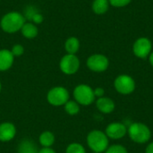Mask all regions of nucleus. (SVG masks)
I'll return each instance as SVG.
<instances>
[{"label":"nucleus","mask_w":153,"mask_h":153,"mask_svg":"<svg viewBox=\"0 0 153 153\" xmlns=\"http://www.w3.org/2000/svg\"><path fill=\"white\" fill-rule=\"evenodd\" d=\"M87 144L93 152L101 153L108 148V137L100 130H93L87 136Z\"/></svg>","instance_id":"1"},{"label":"nucleus","mask_w":153,"mask_h":153,"mask_svg":"<svg viewBox=\"0 0 153 153\" xmlns=\"http://www.w3.org/2000/svg\"><path fill=\"white\" fill-rule=\"evenodd\" d=\"M25 23L24 17L18 12L6 13L1 20V28L7 33H13L22 29Z\"/></svg>","instance_id":"2"},{"label":"nucleus","mask_w":153,"mask_h":153,"mask_svg":"<svg viewBox=\"0 0 153 153\" xmlns=\"http://www.w3.org/2000/svg\"><path fill=\"white\" fill-rule=\"evenodd\" d=\"M132 141L137 143H145L151 139L150 128L143 123H133L127 131Z\"/></svg>","instance_id":"3"},{"label":"nucleus","mask_w":153,"mask_h":153,"mask_svg":"<svg viewBox=\"0 0 153 153\" xmlns=\"http://www.w3.org/2000/svg\"><path fill=\"white\" fill-rule=\"evenodd\" d=\"M74 97L75 101L79 105L82 106H89L95 100L94 91L89 85L86 84H80L75 87L74 91Z\"/></svg>","instance_id":"4"},{"label":"nucleus","mask_w":153,"mask_h":153,"mask_svg":"<svg viewBox=\"0 0 153 153\" xmlns=\"http://www.w3.org/2000/svg\"><path fill=\"white\" fill-rule=\"evenodd\" d=\"M48 102L55 107L65 106V104L69 100L68 91L62 86H56L52 88L47 95Z\"/></svg>","instance_id":"5"},{"label":"nucleus","mask_w":153,"mask_h":153,"mask_svg":"<svg viewBox=\"0 0 153 153\" xmlns=\"http://www.w3.org/2000/svg\"><path fill=\"white\" fill-rule=\"evenodd\" d=\"M114 86L117 92L127 95V94L132 93L134 91L135 82H134V80L131 76L126 75V74H122L116 78Z\"/></svg>","instance_id":"6"},{"label":"nucleus","mask_w":153,"mask_h":153,"mask_svg":"<svg viewBox=\"0 0 153 153\" xmlns=\"http://www.w3.org/2000/svg\"><path fill=\"white\" fill-rule=\"evenodd\" d=\"M80 67V60L75 55L67 54L60 61V69L65 74H75Z\"/></svg>","instance_id":"7"},{"label":"nucleus","mask_w":153,"mask_h":153,"mask_svg":"<svg viewBox=\"0 0 153 153\" xmlns=\"http://www.w3.org/2000/svg\"><path fill=\"white\" fill-rule=\"evenodd\" d=\"M109 65L108 59L104 55L95 54L91 56L87 60V66L90 70L97 73L104 72L108 69Z\"/></svg>","instance_id":"8"},{"label":"nucleus","mask_w":153,"mask_h":153,"mask_svg":"<svg viewBox=\"0 0 153 153\" xmlns=\"http://www.w3.org/2000/svg\"><path fill=\"white\" fill-rule=\"evenodd\" d=\"M152 45L149 39L140 38L134 42L133 50H134V55L137 57L146 58L150 55V53L152 51Z\"/></svg>","instance_id":"9"},{"label":"nucleus","mask_w":153,"mask_h":153,"mask_svg":"<svg viewBox=\"0 0 153 153\" xmlns=\"http://www.w3.org/2000/svg\"><path fill=\"white\" fill-rule=\"evenodd\" d=\"M127 133L126 126L122 123H111L106 128V134L108 138L117 140L123 138Z\"/></svg>","instance_id":"10"},{"label":"nucleus","mask_w":153,"mask_h":153,"mask_svg":"<svg viewBox=\"0 0 153 153\" xmlns=\"http://www.w3.org/2000/svg\"><path fill=\"white\" fill-rule=\"evenodd\" d=\"M16 135V127L10 122L0 124V142H10Z\"/></svg>","instance_id":"11"},{"label":"nucleus","mask_w":153,"mask_h":153,"mask_svg":"<svg viewBox=\"0 0 153 153\" xmlns=\"http://www.w3.org/2000/svg\"><path fill=\"white\" fill-rule=\"evenodd\" d=\"M96 106H97L98 109L104 114H109V113L113 112L115 109L114 101L111 99L106 98V97L99 98L96 101Z\"/></svg>","instance_id":"12"},{"label":"nucleus","mask_w":153,"mask_h":153,"mask_svg":"<svg viewBox=\"0 0 153 153\" xmlns=\"http://www.w3.org/2000/svg\"><path fill=\"white\" fill-rule=\"evenodd\" d=\"M13 55L10 50H0V71L8 70L13 64Z\"/></svg>","instance_id":"13"},{"label":"nucleus","mask_w":153,"mask_h":153,"mask_svg":"<svg viewBox=\"0 0 153 153\" xmlns=\"http://www.w3.org/2000/svg\"><path fill=\"white\" fill-rule=\"evenodd\" d=\"M18 153H38L39 150L37 145L32 142L31 140L29 139H24L22 140L19 145H18Z\"/></svg>","instance_id":"14"},{"label":"nucleus","mask_w":153,"mask_h":153,"mask_svg":"<svg viewBox=\"0 0 153 153\" xmlns=\"http://www.w3.org/2000/svg\"><path fill=\"white\" fill-rule=\"evenodd\" d=\"M39 143L44 148L51 147L55 143V135L50 131H45L40 134L39 138Z\"/></svg>","instance_id":"15"},{"label":"nucleus","mask_w":153,"mask_h":153,"mask_svg":"<svg viewBox=\"0 0 153 153\" xmlns=\"http://www.w3.org/2000/svg\"><path fill=\"white\" fill-rule=\"evenodd\" d=\"M109 7L108 0H94L92 4V10L97 14L105 13Z\"/></svg>","instance_id":"16"},{"label":"nucleus","mask_w":153,"mask_h":153,"mask_svg":"<svg viewBox=\"0 0 153 153\" xmlns=\"http://www.w3.org/2000/svg\"><path fill=\"white\" fill-rule=\"evenodd\" d=\"M65 48L68 54L75 55V53H77V51L80 48V42H79L78 39H76L74 37H71L65 41Z\"/></svg>","instance_id":"17"},{"label":"nucleus","mask_w":153,"mask_h":153,"mask_svg":"<svg viewBox=\"0 0 153 153\" xmlns=\"http://www.w3.org/2000/svg\"><path fill=\"white\" fill-rule=\"evenodd\" d=\"M22 33L27 39H33L38 35V28L32 23H24L22 27Z\"/></svg>","instance_id":"18"},{"label":"nucleus","mask_w":153,"mask_h":153,"mask_svg":"<svg viewBox=\"0 0 153 153\" xmlns=\"http://www.w3.org/2000/svg\"><path fill=\"white\" fill-rule=\"evenodd\" d=\"M65 110L67 114L74 116L80 111V105L75 100H68L65 104Z\"/></svg>","instance_id":"19"},{"label":"nucleus","mask_w":153,"mask_h":153,"mask_svg":"<svg viewBox=\"0 0 153 153\" xmlns=\"http://www.w3.org/2000/svg\"><path fill=\"white\" fill-rule=\"evenodd\" d=\"M65 153H86L84 147L77 143H71L67 146Z\"/></svg>","instance_id":"20"},{"label":"nucleus","mask_w":153,"mask_h":153,"mask_svg":"<svg viewBox=\"0 0 153 153\" xmlns=\"http://www.w3.org/2000/svg\"><path fill=\"white\" fill-rule=\"evenodd\" d=\"M106 153H127V151L124 146L119 144H115L108 147L106 150Z\"/></svg>","instance_id":"21"},{"label":"nucleus","mask_w":153,"mask_h":153,"mask_svg":"<svg viewBox=\"0 0 153 153\" xmlns=\"http://www.w3.org/2000/svg\"><path fill=\"white\" fill-rule=\"evenodd\" d=\"M109 4L114 7H124L130 4L132 0H108Z\"/></svg>","instance_id":"22"},{"label":"nucleus","mask_w":153,"mask_h":153,"mask_svg":"<svg viewBox=\"0 0 153 153\" xmlns=\"http://www.w3.org/2000/svg\"><path fill=\"white\" fill-rule=\"evenodd\" d=\"M23 51H24L23 47L22 45H19V44L14 45L12 48V50H11V52L13 55V56H22L23 54Z\"/></svg>","instance_id":"23"},{"label":"nucleus","mask_w":153,"mask_h":153,"mask_svg":"<svg viewBox=\"0 0 153 153\" xmlns=\"http://www.w3.org/2000/svg\"><path fill=\"white\" fill-rule=\"evenodd\" d=\"M93 91H94V95H95V97H97L98 99H99V98L103 97V95H104V93H105L104 90H103L102 88H100V87L96 88L95 90H93Z\"/></svg>","instance_id":"24"},{"label":"nucleus","mask_w":153,"mask_h":153,"mask_svg":"<svg viewBox=\"0 0 153 153\" xmlns=\"http://www.w3.org/2000/svg\"><path fill=\"white\" fill-rule=\"evenodd\" d=\"M32 20L36 23H40L43 21V17L40 13H34L32 15Z\"/></svg>","instance_id":"25"},{"label":"nucleus","mask_w":153,"mask_h":153,"mask_svg":"<svg viewBox=\"0 0 153 153\" xmlns=\"http://www.w3.org/2000/svg\"><path fill=\"white\" fill-rule=\"evenodd\" d=\"M38 153H56V152L51 147H49V148H44L43 147L42 149L39 150Z\"/></svg>","instance_id":"26"},{"label":"nucleus","mask_w":153,"mask_h":153,"mask_svg":"<svg viewBox=\"0 0 153 153\" xmlns=\"http://www.w3.org/2000/svg\"><path fill=\"white\" fill-rule=\"evenodd\" d=\"M145 152L146 153H153V143H150L148 146H147V148H146V151H145Z\"/></svg>","instance_id":"27"},{"label":"nucleus","mask_w":153,"mask_h":153,"mask_svg":"<svg viewBox=\"0 0 153 153\" xmlns=\"http://www.w3.org/2000/svg\"><path fill=\"white\" fill-rule=\"evenodd\" d=\"M150 63H151V65L153 66V52L151 54V56H150Z\"/></svg>","instance_id":"28"},{"label":"nucleus","mask_w":153,"mask_h":153,"mask_svg":"<svg viewBox=\"0 0 153 153\" xmlns=\"http://www.w3.org/2000/svg\"><path fill=\"white\" fill-rule=\"evenodd\" d=\"M1 90H2V84H1V82H0V92H1Z\"/></svg>","instance_id":"29"},{"label":"nucleus","mask_w":153,"mask_h":153,"mask_svg":"<svg viewBox=\"0 0 153 153\" xmlns=\"http://www.w3.org/2000/svg\"><path fill=\"white\" fill-rule=\"evenodd\" d=\"M93 153H98V152H93Z\"/></svg>","instance_id":"30"}]
</instances>
